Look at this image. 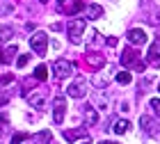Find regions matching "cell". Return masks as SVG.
<instances>
[{"label": "cell", "instance_id": "obj_1", "mask_svg": "<svg viewBox=\"0 0 160 144\" xmlns=\"http://www.w3.org/2000/svg\"><path fill=\"white\" fill-rule=\"evenodd\" d=\"M85 27H87L85 18H73V21L67 25V32H69V41H71V44H80V41H82Z\"/></svg>", "mask_w": 160, "mask_h": 144}, {"label": "cell", "instance_id": "obj_2", "mask_svg": "<svg viewBox=\"0 0 160 144\" xmlns=\"http://www.w3.org/2000/svg\"><path fill=\"white\" fill-rule=\"evenodd\" d=\"M30 48L34 50L37 55H46V48H48V37H46V32H34L32 37H30Z\"/></svg>", "mask_w": 160, "mask_h": 144}, {"label": "cell", "instance_id": "obj_3", "mask_svg": "<svg viewBox=\"0 0 160 144\" xmlns=\"http://www.w3.org/2000/svg\"><path fill=\"white\" fill-rule=\"evenodd\" d=\"M73 62H69V60H57L55 64H53V73H55V78L57 80H64V78H69L71 73H73Z\"/></svg>", "mask_w": 160, "mask_h": 144}, {"label": "cell", "instance_id": "obj_4", "mask_svg": "<svg viewBox=\"0 0 160 144\" xmlns=\"http://www.w3.org/2000/svg\"><path fill=\"white\" fill-rule=\"evenodd\" d=\"M67 94L71 98H85L87 96V80L85 78H76V80L67 87Z\"/></svg>", "mask_w": 160, "mask_h": 144}, {"label": "cell", "instance_id": "obj_5", "mask_svg": "<svg viewBox=\"0 0 160 144\" xmlns=\"http://www.w3.org/2000/svg\"><path fill=\"white\" fill-rule=\"evenodd\" d=\"M64 112H67V98L55 96V101H53V121L55 124H62L64 121Z\"/></svg>", "mask_w": 160, "mask_h": 144}, {"label": "cell", "instance_id": "obj_6", "mask_svg": "<svg viewBox=\"0 0 160 144\" xmlns=\"http://www.w3.org/2000/svg\"><path fill=\"white\" fill-rule=\"evenodd\" d=\"M121 64H123V67H135L137 69V64H142L140 62V53H137V50H133V48H126V50H123V53H121Z\"/></svg>", "mask_w": 160, "mask_h": 144}, {"label": "cell", "instance_id": "obj_7", "mask_svg": "<svg viewBox=\"0 0 160 144\" xmlns=\"http://www.w3.org/2000/svg\"><path fill=\"white\" fill-rule=\"evenodd\" d=\"M140 126L144 128V133H149V135H158V133H160L158 121H153L149 114H142V117H140Z\"/></svg>", "mask_w": 160, "mask_h": 144}, {"label": "cell", "instance_id": "obj_8", "mask_svg": "<svg viewBox=\"0 0 160 144\" xmlns=\"http://www.w3.org/2000/svg\"><path fill=\"white\" fill-rule=\"evenodd\" d=\"M147 60H149L151 67H160V39H158V41H153V44L149 46Z\"/></svg>", "mask_w": 160, "mask_h": 144}, {"label": "cell", "instance_id": "obj_9", "mask_svg": "<svg viewBox=\"0 0 160 144\" xmlns=\"http://www.w3.org/2000/svg\"><path fill=\"white\" fill-rule=\"evenodd\" d=\"M128 41L133 46H142L147 44V32L140 30V27H133V30H128Z\"/></svg>", "mask_w": 160, "mask_h": 144}, {"label": "cell", "instance_id": "obj_10", "mask_svg": "<svg viewBox=\"0 0 160 144\" xmlns=\"http://www.w3.org/2000/svg\"><path fill=\"white\" fill-rule=\"evenodd\" d=\"M87 128H76V131H64V140L76 142V140H87Z\"/></svg>", "mask_w": 160, "mask_h": 144}, {"label": "cell", "instance_id": "obj_11", "mask_svg": "<svg viewBox=\"0 0 160 144\" xmlns=\"http://www.w3.org/2000/svg\"><path fill=\"white\" fill-rule=\"evenodd\" d=\"M87 62H89V67L101 69V67L105 64V57H103V55H98V53H89V55H87Z\"/></svg>", "mask_w": 160, "mask_h": 144}, {"label": "cell", "instance_id": "obj_12", "mask_svg": "<svg viewBox=\"0 0 160 144\" xmlns=\"http://www.w3.org/2000/svg\"><path fill=\"white\" fill-rule=\"evenodd\" d=\"M85 121H87L89 126H94V124L98 121V112L94 110L92 105H87V107H85Z\"/></svg>", "mask_w": 160, "mask_h": 144}, {"label": "cell", "instance_id": "obj_13", "mask_svg": "<svg viewBox=\"0 0 160 144\" xmlns=\"http://www.w3.org/2000/svg\"><path fill=\"white\" fill-rule=\"evenodd\" d=\"M34 140H37V144H50V142H53V133H50L48 128H43V131L37 133V137H34Z\"/></svg>", "mask_w": 160, "mask_h": 144}, {"label": "cell", "instance_id": "obj_14", "mask_svg": "<svg viewBox=\"0 0 160 144\" xmlns=\"http://www.w3.org/2000/svg\"><path fill=\"white\" fill-rule=\"evenodd\" d=\"M128 128H130V121H126V119H119V121H114L112 131L117 133V135H123V133H128Z\"/></svg>", "mask_w": 160, "mask_h": 144}, {"label": "cell", "instance_id": "obj_15", "mask_svg": "<svg viewBox=\"0 0 160 144\" xmlns=\"http://www.w3.org/2000/svg\"><path fill=\"white\" fill-rule=\"evenodd\" d=\"M103 16V7L101 5H89L87 7V18H98Z\"/></svg>", "mask_w": 160, "mask_h": 144}, {"label": "cell", "instance_id": "obj_16", "mask_svg": "<svg viewBox=\"0 0 160 144\" xmlns=\"http://www.w3.org/2000/svg\"><path fill=\"white\" fill-rule=\"evenodd\" d=\"M14 37V27L12 25H2L0 27V41H9Z\"/></svg>", "mask_w": 160, "mask_h": 144}, {"label": "cell", "instance_id": "obj_17", "mask_svg": "<svg viewBox=\"0 0 160 144\" xmlns=\"http://www.w3.org/2000/svg\"><path fill=\"white\" fill-rule=\"evenodd\" d=\"M48 78V69L43 67V64H39L37 69H34V80H39V82H43Z\"/></svg>", "mask_w": 160, "mask_h": 144}, {"label": "cell", "instance_id": "obj_18", "mask_svg": "<svg viewBox=\"0 0 160 144\" xmlns=\"http://www.w3.org/2000/svg\"><path fill=\"white\" fill-rule=\"evenodd\" d=\"M28 103H30L32 107H41L43 105V96L41 94H30L28 96Z\"/></svg>", "mask_w": 160, "mask_h": 144}, {"label": "cell", "instance_id": "obj_19", "mask_svg": "<svg viewBox=\"0 0 160 144\" xmlns=\"http://www.w3.org/2000/svg\"><path fill=\"white\" fill-rule=\"evenodd\" d=\"M85 7H87V5L82 2V0H78V2H73V5H71L69 9H67V14H71V16H73V14H78V12H82Z\"/></svg>", "mask_w": 160, "mask_h": 144}, {"label": "cell", "instance_id": "obj_20", "mask_svg": "<svg viewBox=\"0 0 160 144\" xmlns=\"http://www.w3.org/2000/svg\"><path fill=\"white\" fill-rule=\"evenodd\" d=\"M130 80H133V76H130L128 71H121V73H117V82H119V85H130Z\"/></svg>", "mask_w": 160, "mask_h": 144}, {"label": "cell", "instance_id": "obj_21", "mask_svg": "<svg viewBox=\"0 0 160 144\" xmlns=\"http://www.w3.org/2000/svg\"><path fill=\"white\" fill-rule=\"evenodd\" d=\"M25 140H30V133H16L12 137V144H23Z\"/></svg>", "mask_w": 160, "mask_h": 144}, {"label": "cell", "instance_id": "obj_22", "mask_svg": "<svg viewBox=\"0 0 160 144\" xmlns=\"http://www.w3.org/2000/svg\"><path fill=\"white\" fill-rule=\"evenodd\" d=\"M16 78H14V73H5V76H0V89L5 87V85H12Z\"/></svg>", "mask_w": 160, "mask_h": 144}, {"label": "cell", "instance_id": "obj_23", "mask_svg": "<svg viewBox=\"0 0 160 144\" xmlns=\"http://www.w3.org/2000/svg\"><path fill=\"white\" fill-rule=\"evenodd\" d=\"M16 50H18L16 46H9V48H7L5 53H2V55H5V62H12V57L16 55Z\"/></svg>", "mask_w": 160, "mask_h": 144}, {"label": "cell", "instance_id": "obj_24", "mask_svg": "<svg viewBox=\"0 0 160 144\" xmlns=\"http://www.w3.org/2000/svg\"><path fill=\"white\" fill-rule=\"evenodd\" d=\"M149 105H151V110H153L158 117H160V98H151V101H149Z\"/></svg>", "mask_w": 160, "mask_h": 144}, {"label": "cell", "instance_id": "obj_25", "mask_svg": "<svg viewBox=\"0 0 160 144\" xmlns=\"http://www.w3.org/2000/svg\"><path fill=\"white\" fill-rule=\"evenodd\" d=\"M94 101H96V105L101 107V110H108V101H105V98H101V96L96 94V96H94Z\"/></svg>", "mask_w": 160, "mask_h": 144}, {"label": "cell", "instance_id": "obj_26", "mask_svg": "<svg viewBox=\"0 0 160 144\" xmlns=\"http://www.w3.org/2000/svg\"><path fill=\"white\" fill-rule=\"evenodd\" d=\"M28 62H30V55H21L18 60H16V64H18V69H21V67H25Z\"/></svg>", "mask_w": 160, "mask_h": 144}, {"label": "cell", "instance_id": "obj_27", "mask_svg": "<svg viewBox=\"0 0 160 144\" xmlns=\"http://www.w3.org/2000/svg\"><path fill=\"white\" fill-rule=\"evenodd\" d=\"M64 5H67V0H57V9L64 12Z\"/></svg>", "mask_w": 160, "mask_h": 144}, {"label": "cell", "instance_id": "obj_28", "mask_svg": "<svg viewBox=\"0 0 160 144\" xmlns=\"http://www.w3.org/2000/svg\"><path fill=\"white\" fill-rule=\"evenodd\" d=\"M0 126H7V117L5 114H0Z\"/></svg>", "mask_w": 160, "mask_h": 144}, {"label": "cell", "instance_id": "obj_29", "mask_svg": "<svg viewBox=\"0 0 160 144\" xmlns=\"http://www.w3.org/2000/svg\"><path fill=\"white\" fill-rule=\"evenodd\" d=\"M98 144H117V142H108V140H103V142H98Z\"/></svg>", "mask_w": 160, "mask_h": 144}, {"label": "cell", "instance_id": "obj_30", "mask_svg": "<svg viewBox=\"0 0 160 144\" xmlns=\"http://www.w3.org/2000/svg\"><path fill=\"white\" fill-rule=\"evenodd\" d=\"M0 62H2V64H5V55H2V53H0Z\"/></svg>", "mask_w": 160, "mask_h": 144}, {"label": "cell", "instance_id": "obj_31", "mask_svg": "<svg viewBox=\"0 0 160 144\" xmlns=\"http://www.w3.org/2000/svg\"><path fill=\"white\" fill-rule=\"evenodd\" d=\"M82 144H92V142H89V140H85V142H82Z\"/></svg>", "mask_w": 160, "mask_h": 144}, {"label": "cell", "instance_id": "obj_32", "mask_svg": "<svg viewBox=\"0 0 160 144\" xmlns=\"http://www.w3.org/2000/svg\"><path fill=\"white\" fill-rule=\"evenodd\" d=\"M41 2H48V0H41Z\"/></svg>", "mask_w": 160, "mask_h": 144}]
</instances>
